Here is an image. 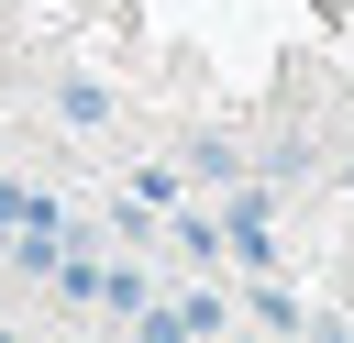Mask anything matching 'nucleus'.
<instances>
[{
    "label": "nucleus",
    "instance_id": "7ed1b4c3",
    "mask_svg": "<svg viewBox=\"0 0 354 343\" xmlns=\"http://www.w3.org/2000/svg\"><path fill=\"white\" fill-rule=\"evenodd\" d=\"M177 254H188V266H210V254H232V243H221V221H199V210H188V221H177Z\"/></svg>",
    "mask_w": 354,
    "mask_h": 343
},
{
    "label": "nucleus",
    "instance_id": "f257e3e1",
    "mask_svg": "<svg viewBox=\"0 0 354 343\" xmlns=\"http://www.w3.org/2000/svg\"><path fill=\"white\" fill-rule=\"evenodd\" d=\"M55 122L100 133V122H111V89H100V77H55Z\"/></svg>",
    "mask_w": 354,
    "mask_h": 343
},
{
    "label": "nucleus",
    "instance_id": "f03ea898",
    "mask_svg": "<svg viewBox=\"0 0 354 343\" xmlns=\"http://www.w3.org/2000/svg\"><path fill=\"white\" fill-rule=\"evenodd\" d=\"M188 166H199V177H210V188H243V144H221V133H210V144H199V155H188Z\"/></svg>",
    "mask_w": 354,
    "mask_h": 343
}]
</instances>
